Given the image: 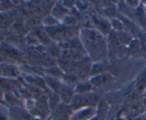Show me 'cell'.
<instances>
[{"label":"cell","instance_id":"cell-6","mask_svg":"<svg viewBox=\"0 0 146 120\" xmlns=\"http://www.w3.org/2000/svg\"><path fill=\"white\" fill-rule=\"evenodd\" d=\"M20 74L16 65L11 63H0V76L7 78H16Z\"/></svg>","mask_w":146,"mask_h":120},{"label":"cell","instance_id":"cell-1","mask_svg":"<svg viewBox=\"0 0 146 120\" xmlns=\"http://www.w3.org/2000/svg\"><path fill=\"white\" fill-rule=\"evenodd\" d=\"M79 38L90 59L102 62L108 56V44L103 34L98 30L83 28L79 32Z\"/></svg>","mask_w":146,"mask_h":120},{"label":"cell","instance_id":"cell-5","mask_svg":"<svg viewBox=\"0 0 146 120\" xmlns=\"http://www.w3.org/2000/svg\"><path fill=\"white\" fill-rule=\"evenodd\" d=\"M95 107H84L74 111L70 120H89L95 116Z\"/></svg>","mask_w":146,"mask_h":120},{"label":"cell","instance_id":"cell-11","mask_svg":"<svg viewBox=\"0 0 146 120\" xmlns=\"http://www.w3.org/2000/svg\"><path fill=\"white\" fill-rule=\"evenodd\" d=\"M57 113H56L52 117L51 120H70V117H69V114L67 112H65L64 109H57Z\"/></svg>","mask_w":146,"mask_h":120},{"label":"cell","instance_id":"cell-2","mask_svg":"<svg viewBox=\"0 0 146 120\" xmlns=\"http://www.w3.org/2000/svg\"><path fill=\"white\" fill-rule=\"evenodd\" d=\"M99 100V97L93 92L86 94H75L70 103L72 111H75L84 107H95Z\"/></svg>","mask_w":146,"mask_h":120},{"label":"cell","instance_id":"cell-4","mask_svg":"<svg viewBox=\"0 0 146 120\" xmlns=\"http://www.w3.org/2000/svg\"><path fill=\"white\" fill-rule=\"evenodd\" d=\"M89 82L93 87H103L106 85H109L114 82V77L111 74L108 72H103L99 75L91 76Z\"/></svg>","mask_w":146,"mask_h":120},{"label":"cell","instance_id":"cell-7","mask_svg":"<svg viewBox=\"0 0 146 120\" xmlns=\"http://www.w3.org/2000/svg\"><path fill=\"white\" fill-rule=\"evenodd\" d=\"M57 94L59 95V97H60V100L62 102L63 104H70L73 96L75 94L74 88L62 83Z\"/></svg>","mask_w":146,"mask_h":120},{"label":"cell","instance_id":"cell-10","mask_svg":"<svg viewBox=\"0 0 146 120\" xmlns=\"http://www.w3.org/2000/svg\"><path fill=\"white\" fill-rule=\"evenodd\" d=\"M135 17L138 22V24L143 27V30L146 32V16L145 11L141 7H137L135 11Z\"/></svg>","mask_w":146,"mask_h":120},{"label":"cell","instance_id":"cell-8","mask_svg":"<svg viewBox=\"0 0 146 120\" xmlns=\"http://www.w3.org/2000/svg\"><path fill=\"white\" fill-rule=\"evenodd\" d=\"M135 89L137 94H143L146 91V67L137 76L135 83Z\"/></svg>","mask_w":146,"mask_h":120},{"label":"cell","instance_id":"cell-3","mask_svg":"<svg viewBox=\"0 0 146 120\" xmlns=\"http://www.w3.org/2000/svg\"><path fill=\"white\" fill-rule=\"evenodd\" d=\"M45 31L50 39L55 42H64L74 37V29L70 26H60V24L45 27Z\"/></svg>","mask_w":146,"mask_h":120},{"label":"cell","instance_id":"cell-9","mask_svg":"<svg viewBox=\"0 0 146 120\" xmlns=\"http://www.w3.org/2000/svg\"><path fill=\"white\" fill-rule=\"evenodd\" d=\"M92 89H93V86L88 80L86 82H79L77 84L76 86L74 87V91H75V94H82L91 92Z\"/></svg>","mask_w":146,"mask_h":120}]
</instances>
